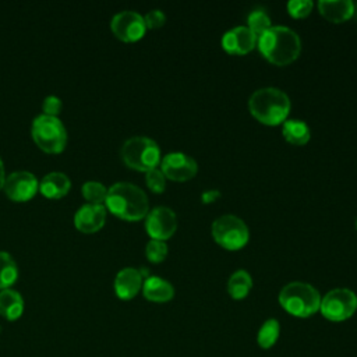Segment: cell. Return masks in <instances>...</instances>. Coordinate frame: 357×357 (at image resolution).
Segmentation results:
<instances>
[{
  "mask_svg": "<svg viewBox=\"0 0 357 357\" xmlns=\"http://www.w3.org/2000/svg\"><path fill=\"white\" fill-rule=\"evenodd\" d=\"M106 208L120 219L139 220L148 215L149 204L146 194L135 184L120 181L107 188Z\"/></svg>",
  "mask_w": 357,
  "mask_h": 357,
  "instance_id": "6da1fadb",
  "label": "cell"
},
{
  "mask_svg": "<svg viewBox=\"0 0 357 357\" xmlns=\"http://www.w3.org/2000/svg\"><path fill=\"white\" fill-rule=\"evenodd\" d=\"M257 42L262 56L276 66L290 64L298 57L301 50L298 35L293 29L282 25L271 26Z\"/></svg>",
  "mask_w": 357,
  "mask_h": 357,
  "instance_id": "7a4b0ae2",
  "label": "cell"
},
{
  "mask_svg": "<svg viewBox=\"0 0 357 357\" xmlns=\"http://www.w3.org/2000/svg\"><path fill=\"white\" fill-rule=\"evenodd\" d=\"M250 113L262 124L276 126L284 121L290 112L289 96L273 86L257 89L248 100Z\"/></svg>",
  "mask_w": 357,
  "mask_h": 357,
  "instance_id": "3957f363",
  "label": "cell"
},
{
  "mask_svg": "<svg viewBox=\"0 0 357 357\" xmlns=\"http://www.w3.org/2000/svg\"><path fill=\"white\" fill-rule=\"evenodd\" d=\"M279 303L289 314L307 318L319 310L321 296L318 290L308 283L291 282L280 290Z\"/></svg>",
  "mask_w": 357,
  "mask_h": 357,
  "instance_id": "277c9868",
  "label": "cell"
},
{
  "mask_svg": "<svg viewBox=\"0 0 357 357\" xmlns=\"http://www.w3.org/2000/svg\"><path fill=\"white\" fill-rule=\"evenodd\" d=\"M123 162L134 170L149 172L160 162V149L158 144L142 135L128 138L121 146Z\"/></svg>",
  "mask_w": 357,
  "mask_h": 357,
  "instance_id": "5b68a950",
  "label": "cell"
},
{
  "mask_svg": "<svg viewBox=\"0 0 357 357\" xmlns=\"http://www.w3.org/2000/svg\"><path fill=\"white\" fill-rule=\"evenodd\" d=\"M31 134L36 145L47 153H60L67 144V130L59 117L40 114L33 119Z\"/></svg>",
  "mask_w": 357,
  "mask_h": 357,
  "instance_id": "8992f818",
  "label": "cell"
},
{
  "mask_svg": "<svg viewBox=\"0 0 357 357\" xmlns=\"http://www.w3.org/2000/svg\"><path fill=\"white\" fill-rule=\"evenodd\" d=\"M215 241L226 250L243 248L250 237L247 225L234 215H223L212 225Z\"/></svg>",
  "mask_w": 357,
  "mask_h": 357,
  "instance_id": "52a82bcc",
  "label": "cell"
},
{
  "mask_svg": "<svg viewBox=\"0 0 357 357\" xmlns=\"http://www.w3.org/2000/svg\"><path fill=\"white\" fill-rule=\"evenodd\" d=\"M319 310L329 321H344L357 310V296L349 289H333L324 296Z\"/></svg>",
  "mask_w": 357,
  "mask_h": 357,
  "instance_id": "ba28073f",
  "label": "cell"
},
{
  "mask_svg": "<svg viewBox=\"0 0 357 357\" xmlns=\"http://www.w3.org/2000/svg\"><path fill=\"white\" fill-rule=\"evenodd\" d=\"M113 33L123 42H135L141 39L146 31L144 17L131 10H124L113 15L110 21Z\"/></svg>",
  "mask_w": 357,
  "mask_h": 357,
  "instance_id": "9c48e42d",
  "label": "cell"
},
{
  "mask_svg": "<svg viewBox=\"0 0 357 357\" xmlns=\"http://www.w3.org/2000/svg\"><path fill=\"white\" fill-rule=\"evenodd\" d=\"M7 197L15 202L29 201L39 190V183L31 172L17 170L6 177L3 185Z\"/></svg>",
  "mask_w": 357,
  "mask_h": 357,
  "instance_id": "30bf717a",
  "label": "cell"
},
{
  "mask_svg": "<svg viewBox=\"0 0 357 357\" xmlns=\"http://www.w3.org/2000/svg\"><path fill=\"white\" fill-rule=\"evenodd\" d=\"M145 229L152 240L165 241L174 234L177 229V216L167 206H156L148 212Z\"/></svg>",
  "mask_w": 357,
  "mask_h": 357,
  "instance_id": "8fae6325",
  "label": "cell"
},
{
  "mask_svg": "<svg viewBox=\"0 0 357 357\" xmlns=\"http://www.w3.org/2000/svg\"><path fill=\"white\" fill-rule=\"evenodd\" d=\"M162 173L165 177L173 181H187L197 174L198 165L197 162L181 152H172L163 156L162 159Z\"/></svg>",
  "mask_w": 357,
  "mask_h": 357,
  "instance_id": "7c38bea8",
  "label": "cell"
},
{
  "mask_svg": "<svg viewBox=\"0 0 357 357\" xmlns=\"http://www.w3.org/2000/svg\"><path fill=\"white\" fill-rule=\"evenodd\" d=\"M105 220L106 206L98 204H85L74 215V226L85 234H91L102 229Z\"/></svg>",
  "mask_w": 357,
  "mask_h": 357,
  "instance_id": "4fadbf2b",
  "label": "cell"
},
{
  "mask_svg": "<svg viewBox=\"0 0 357 357\" xmlns=\"http://www.w3.org/2000/svg\"><path fill=\"white\" fill-rule=\"evenodd\" d=\"M257 39L247 26H236L223 35L222 46L230 54H245L252 50Z\"/></svg>",
  "mask_w": 357,
  "mask_h": 357,
  "instance_id": "5bb4252c",
  "label": "cell"
},
{
  "mask_svg": "<svg viewBox=\"0 0 357 357\" xmlns=\"http://www.w3.org/2000/svg\"><path fill=\"white\" fill-rule=\"evenodd\" d=\"M142 287V276L135 268L121 269L114 279V291L119 298L130 300L137 296Z\"/></svg>",
  "mask_w": 357,
  "mask_h": 357,
  "instance_id": "9a60e30c",
  "label": "cell"
},
{
  "mask_svg": "<svg viewBox=\"0 0 357 357\" xmlns=\"http://www.w3.org/2000/svg\"><path fill=\"white\" fill-rule=\"evenodd\" d=\"M71 188V180L61 172L47 173L39 183V191L42 195L50 199H59L64 197Z\"/></svg>",
  "mask_w": 357,
  "mask_h": 357,
  "instance_id": "2e32d148",
  "label": "cell"
},
{
  "mask_svg": "<svg viewBox=\"0 0 357 357\" xmlns=\"http://www.w3.org/2000/svg\"><path fill=\"white\" fill-rule=\"evenodd\" d=\"M142 293L149 301L166 303L173 298L174 287L159 276H148L142 283Z\"/></svg>",
  "mask_w": 357,
  "mask_h": 357,
  "instance_id": "e0dca14e",
  "label": "cell"
},
{
  "mask_svg": "<svg viewBox=\"0 0 357 357\" xmlns=\"http://www.w3.org/2000/svg\"><path fill=\"white\" fill-rule=\"evenodd\" d=\"M319 13L331 22L339 24L349 20L354 14V3L350 0H321L318 1Z\"/></svg>",
  "mask_w": 357,
  "mask_h": 357,
  "instance_id": "ac0fdd59",
  "label": "cell"
},
{
  "mask_svg": "<svg viewBox=\"0 0 357 357\" xmlns=\"http://www.w3.org/2000/svg\"><path fill=\"white\" fill-rule=\"evenodd\" d=\"M22 311L24 300L18 291L13 289H4L0 291V314L6 319L15 321L21 317Z\"/></svg>",
  "mask_w": 357,
  "mask_h": 357,
  "instance_id": "d6986e66",
  "label": "cell"
},
{
  "mask_svg": "<svg viewBox=\"0 0 357 357\" xmlns=\"http://www.w3.org/2000/svg\"><path fill=\"white\" fill-rule=\"evenodd\" d=\"M283 137L293 145H304L310 141V128L303 120H286L282 128Z\"/></svg>",
  "mask_w": 357,
  "mask_h": 357,
  "instance_id": "ffe728a7",
  "label": "cell"
},
{
  "mask_svg": "<svg viewBox=\"0 0 357 357\" xmlns=\"http://www.w3.org/2000/svg\"><path fill=\"white\" fill-rule=\"evenodd\" d=\"M251 287H252V279L250 273L244 269L236 271L227 282V291L236 300L244 298L251 290Z\"/></svg>",
  "mask_w": 357,
  "mask_h": 357,
  "instance_id": "44dd1931",
  "label": "cell"
},
{
  "mask_svg": "<svg viewBox=\"0 0 357 357\" xmlns=\"http://www.w3.org/2000/svg\"><path fill=\"white\" fill-rule=\"evenodd\" d=\"M17 278L18 268L15 261L8 252L0 251V289H10V286L15 283Z\"/></svg>",
  "mask_w": 357,
  "mask_h": 357,
  "instance_id": "7402d4cb",
  "label": "cell"
},
{
  "mask_svg": "<svg viewBox=\"0 0 357 357\" xmlns=\"http://www.w3.org/2000/svg\"><path fill=\"white\" fill-rule=\"evenodd\" d=\"M279 322L273 318L264 322L257 335V342L262 349H271L279 337Z\"/></svg>",
  "mask_w": 357,
  "mask_h": 357,
  "instance_id": "603a6c76",
  "label": "cell"
},
{
  "mask_svg": "<svg viewBox=\"0 0 357 357\" xmlns=\"http://www.w3.org/2000/svg\"><path fill=\"white\" fill-rule=\"evenodd\" d=\"M82 195L89 204H98L102 205V202L106 201L107 197V188L99 183V181H86L82 185Z\"/></svg>",
  "mask_w": 357,
  "mask_h": 357,
  "instance_id": "cb8c5ba5",
  "label": "cell"
},
{
  "mask_svg": "<svg viewBox=\"0 0 357 357\" xmlns=\"http://www.w3.org/2000/svg\"><path fill=\"white\" fill-rule=\"evenodd\" d=\"M257 38L265 33L271 28V18L264 10H254L248 15V26H247Z\"/></svg>",
  "mask_w": 357,
  "mask_h": 357,
  "instance_id": "d4e9b609",
  "label": "cell"
},
{
  "mask_svg": "<svg viewBox=\"0 0 357 357\" xmlns=\"http://www.w3.org/2000/svg\"><path fill=\"white\" fill-rule=\"evenodd\" d=\"M145 254H146V258L153 262V264H158V262H162L166 255H167V245L165 241H160V240H151L148 241L146 244V248H145Z\"/></svg>",
  "mask_w": 357,
  "mask_h": 357,
  "instance_id": "484cf974",
  "label": "cell"
},
{
  "mask_svg": "<svg viewBox=\"0 0 357 357\" xmlns=\"http://www.w3.org/2000/svg\"><path fill=\"white\" fill-rule=\"evenodd\" d=\"M145 180H146V185L151 191L153 192H163L165 191V187H166V177L165 174L162 173V170L159 169H152L149 172H146V176H145Z\"/></svg>",
  "mask_w": 357,
  "mask_h": 357,
  "instance_id": "4316f807",
  "label": "cell"
},
{
  "mask_svg": "<svg viewBox=\"0 0 357 357\" xmlns=\"http://www.w3.org/2000/svg\"><path fill=\"white\" fill-rule=\"evenodd\" d=\"M314 7L311 0H291L287 3L289 14L294 18H304L307 17Z\"/></svg>",
  "mask_w": 357,
  "mask_h": 357,
  "instance_id": "83f0119b",
  "label": "cell"
},
{
  "mask_svg": "<svg viewBox=\"0 0 357 357\" xmlns=\"http://www.w3.org/2000/svg\"><path fill=\"white\" fill-rule=\"evenodd\" d=\"M61 100L60 98L54 96V95H50V96H46L43 99V103H42V110H43V114L46 116H52V117H57V114L60 113L61 110Z\"/></svg>",
  "mask_w": 357,
  "mask_h": 357,
  "instance_id": "f1b7e54d",
  "label": "cell"
},
{
  "mask_svg": "<svg viewBox=\"0 0 357 357\" xmlns=\"http://www.w3.org/2000/svg\"><path fill=\"white\" fill-rule=\"evenodd\" d=\"M144 21H145V25L146 28H151V29H155V28H159L165 24L166 21V15L163 14V11L160 10H151L146 13V15L144 17Z\"/></svg>",
  "mask_w": 357,
  "mask_h": 357,
  "instance_id": "f546056e",
  "label": "cell"
},
{
  "mask_svg": "<svg viewBox=\"0 0 357 357\" xmlns=\"http://www.w3.org/2000/svg\"><path fill=\"white\" fill-rule=\"evenodd\" d=\"M219 195H220V192L218 190H209L202 194V201L205 204H209V202H213Z\"/></svg>",
  "mask_w": 357,
  "mask_h": 357,
  "instance_id": "4dcf8cb0",
  "label": "cell"
},
{
  "mask_svg": "<svg viewBox=\"0 0 357 357\" xmlns=\"http://www.w3.org/2000/svg\"><path fill=\"white\" fill-rule=\"evenodd\" d=\"M4 181H6V174H4V165H3V160H1V158H0V190H3Z\"/></svg>",
  "mask_w": 357,
  "mask_h": 357,
  "instance_id": "1f68e13d",
  "label": "cell"
},
{
  "mask_svg": "<svg viewBox=\"0 0 357 357\" xmlns=\"http://www.w3.org/2000/svg\"><path fill=\"white\" fill-rule=\"evenodd\" d=\"M354 14H356V17H357V6H354Z\"/></svg>",
  "mask_w": 357,
  "mask_h": 357,
  "instance_id": "d6a6232c",
  "label": "cell"
}]
</instances>
